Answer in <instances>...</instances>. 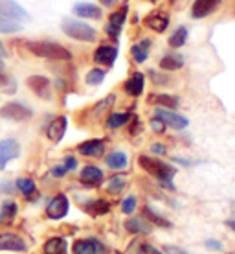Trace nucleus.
Segmentation results:
<instances>
[{"mask_svg": "<svg viewBox=\"0 0 235 254\" xmlns=\"http://www.w3.org/2000/svg\"><path fill=\"white\" fill-rule=\"evenodd\" d=\"M0 249L2 251H13V253H24L26 242L20 236L4 232V234H0Z\"/></svg>", "mask_w": 235, "mask_h": 254, "instance_id": "15", "label": "nucleus"}, {"mask_svg": "<svg viewBox=\"0 0 235 254\" xmlns=\"http://www.w3.org/2000/svg\"><path fill=\"white\" fill-rule=\"evenodd\" d=\"M154 116L164 122L165 127H171V129H177V131H182V129H186V127L189 126V120H188L186 116L177 115V113L171 111V109L158 107L156 111H154Z\"/></svg>", "mask_w": 235, "mask_h": 254, "instance_id": "5", "label": "nucleus"}, {"mask_svg": "<svg viewBox=\"0 0 235 254\" xmlns=\"http://www.w3.org/2000/svg\"><path fill=\"white\" fill-rule=\"evenodd\" d=\"M85 210L89 212L90 216H105V214H108V210H110V204L105 199H94V201L85 204Z\"/></svg>", "mask_w": 235, "mask_h": 254, "instance_id": "26", "label": "nucleus"}, {"mask_svg": "<svg viewBox=\"0 0 235 254\" xmlns=\"http://www.w3.org/2000/svg\"><path fill=\"white\" fill-rule=\"evenodd\" d=\"M123 89L127 92L129 96H133V98H138V96L143 92L145 89V74H141V72H133L131 77H129L125 85H123Z\"/></svg>", "mask_w": 235, "mask_h": 254, "instance_id": "16", "label": "nucleus"}, {"mask_svg": "<svg viewBox=\"0 0 235 254\" xmlns=\"http://www.w3.org/2000/svg\"><path fill=\"white\" fill-rule=\"evenodd\" d=\"M149 76H151V79H153L154 85H165V83L169 81V76H164V74L154 72V70H149Z\"/></svg>", "mask_w": 235, "mask_h": 254, "instance_id": "40", "label": "nucleus"}, {"mask_svg": "<svg viewBox=\"0 0 235 254\" xmlns=\"http://www.w3.org/2000/svg\"><path fill=\"white\" fill-rule=\"evenodd\" d=\"M125 20H127V6L120 7V9H116L114 13H110V17H108V22L105 26V32L107 35L110 37H118L121 32V28L125 24Z\"/></svg>", "mask_w": 235, "mask_h": 254, "instance_id": "10", "label": "nucleus"}, {"mask_svg": "<svg viewBox=\"0 0 235 254\" xmlns=\"http://www.w3.org/2000/svg\"><path fill=\"white\" fill-rule=\"evenodd\" d=\"M129 120H131V115L129 113H110L107 116V127L108 129H120V127L127 126Z\"/></svg>", "mask_w": 235, "mask_h": 254, "instance_id": "28", "label": "nucleus"}, {"mask_svg": "<svg viewBox=\"0 0 235 254\" xmlns=\"http://www.w3.org/2000/svg\"><path fill=\"white\" fill-rule=\"evenodd\" d=\"M226 227H228L230 230H234V232H235V219H230V221H226Z\"/></svg>", "mask_w": 235, "mask_h": 254, "instance_id": "50", "label": "nucleus"}, {"mask_svg": "<svg viewBox=\"0 0 235 254\" xmlns=\"http://www.w3.org/2000/svg\"><path fill=\"white\" fill-rule=\"evenodd\" d=\"M66 168H64L63 164L61 166H53V168H51V175H53V177H64V175H66Z\"/></svg>", "mask_w": 235, "mask_h": 254, "instance_id": "44", "label": "nucleus"}, {"mask_svg": "<svg viewBox=\"0 0 235 254\" xmlns=\"http://www.w3.org/2000/svg\"><path fill=\"white\" fill-rule=\"evenodd\" d=\"M103 6H107V7H114L116 4H118V0H99Z\"/></svg>", "mask_w": 235, "mask_h": 254, "instance_id": "48", "label": "nucleus"}, {"mask_svg": "<svg viewBox=\"0 0 235 254\" xmlns=\"http://www.w3.org/2000/svg\"><path fill=\"white\" fill-rule=\"evenodd\" d=\"M151 254H160V253H158V251H156L154 247H151Z\"/></svg>", "mask_w": 235, "mask_h": 254, "instance_id": "51", "label": "nucleus"}, {"mask_svg": "<svg viewBox=\"0 0 235 254\" xmlns=\"http://www.w3.org/2000/svg\"><path fill=\"white\" fill-rule=\"evenodd\" d=\"M28 50L37 58L50 59V61H72V58H74L66 46L59 45V43H51V41L28 43Z\"/></svg>", "mask_w": 235, "mask_h": 254, "instance_id": "2", "label": "nucleus"}, {"mask_svg": "<svg viewBox=\"0 0 235 254\" xmlns=\"http://www.w3.org/2000/svg\"><path fill=\"white\" fill-rule=\"evenodd\" d=\"M20 155V146L17 140L6 138L0 142V170H4L9 160L19 159Z\"/></svg>", "mask_w": 235, "mask_h": 254, "instance_id": "8", "label": "nucleus"}, {"mask_svg": "<svg viewBox=\"0 0 235 254\" xmlns=\"http://www.w3.org/2000/svg\"><path fill=\"white\" fill-rule=\"evenodd\" d=\"M223 0H195L193 7H191V15L193 19H206L208 15L215 13L221 6Z\"/></svg>", "mask_w": 235, "mask_h": 254, "instance_id": "12", "label": "nucleus"}, {"mask_svg": "<svg viewBox=\"0 0 235 254\" xmlns=\"http://www.w3.org/2000/svg\"><path fill=\"white\" fill-rule=\"evenodd\" d=\"M17 190L22 193V195H26V197H30V195H33L35 193V190H37V185L33 183V179H30V177H20V179H17Z\"/></svg>", "mask_w": 235, "mask_h": 254, "instance_id": "31", "label": "nucleus"}, {"mask_svg": "<svg viewBox=\"0 0 235 254\" xmlns=\"http://www.w3.org/2000/svg\"><path fill=\"white\" fill-rule=\"evenodd\" d=\"M151 223H147L143 217H133L125 221V230L133 232V234H149L151 232Z\"/></svg>", "mask_w": 235, "mask_h": 254, "instance_id": "23", "label": "nucleus"}, {"mask_svg": "<svg viewBox=\"0 0 235 254\" xmlns=\"http://www.w3.org/2000/svg\"><path fill=\"white\" fill-rule=\"evenodd\" d=\"M138 206V201H136V197L134 195H129L123 199V203H121V212L123 214H133L134 210Z\"/></svg>", "mask_w": 235, "mask_h": 254, "instance_id": "39", "label": "nucleus"}, {"mask_svg": "<svg viewBox=\"0 0 235 254\" xmlns=\"http://www.w3.org/2000/svg\"><path fill=\"white\" fill-rule=\"evenodd\" d=\"M138 129H141V124H140V120L138 118H134V122H133V129H131V134H134Z\"/></svg>", "mask_w": 235, "mask_h": 254, "instance_id": "47", "label": "nucleus"}, {"mask_svg": "<svg viewBox=\"0 0 235 254\" xmlns=\"http://www.w3.org/2000/svg\"><path fill=\"white\" fill-rule=\"evenodd\" d=\"M151 151H153L154 155H165V153H167V147H165L164 144H153V146H151Z\"/></svg>", "mask_w": 235, "mask_h": 254, "instance_id": "46", "label": "nucleus"}, {"mask_svg": "<svg viewBox=\"0 0 235 254\" xmlns=\"http://www.w3.org/2000/svg\"><path fill=\"white\" fill-rule=\"evenodd\" d=\"M28 87L39 96V98H43V100H50L51 98V81L48 79L46 76H30L28 77Z\"/></svg>", "mask_w": 235, "mask_h": 254, "instance_id": "9", "label": "nucleus"}, {"mask_svg": "<svg viewBox=\"0 0 235 254\" xmlns=\"http://www.w3.org/2000/svg\"><path fill=\"white\" fill-rule=\"evenodd\" d=\"M17 204L13 203V201H4L2 203V210H0V216L2 217H7V219H13V217L17 216Z\"/></svg>", "mask_w": 235, "mask_h": 254, "instance_id": "37", "label": "nucleus"}, {"mask_svg": "<svg viewBox=\"0 0 235 254\" xmlns=\"http://www.w3.org/2000/svg\"><path fill=\"white\" fill-rule=\"evenodd\" d=\"M33 116V111L20 102H9L0 109V118L9 122H28Z\"/></svg>", "mask_w": 235, "mask_h": 254, "instance_id": "4", "label": "nucleus"}, {"mask_svg": "<svg viewBox=\"0 0 235 254\" xmlns=\"http://www.w3.org/2000/svg\"><path fill=\"white\" fill-rule=\"evenodd\" d=\"M189 37V32H188V28L186 26H178L177 30L169 35V41H167V45L171 46V48H182L186 45V41Z\"/></svg>", "mask_w": 235, "mask_h": 254, "instance_id": "25", "label": "nucleus"}, {"mask_svg": "<svg viewBox=\"0 0 235 254\" xmlns=\"http://www.w3.org/2000/svg\"><path fill=\"white\" fill-rule=\"evenodd\" d=\"M7 56V50H6V46H4V43L0 41V58H6Z\"/></svg>", "mask_w": 235, "mask_h": 254, "instance_id": "49", "label": "nucleus"}, {"mask_svg": "<svg viewBox=\"0 0 235 254\" xmlns=\"http://www.w3.org/2000/svg\"><path fill=\"white\" fill-rule=\"evenodd\" d=\"M79 181L85 186H97L103 183V170H99L97 166H85L79 173Z\"/></svg>", "mask_w": 235, "mask_h": 254, "instance_id": "18", "label": "nucleus"}, {"mask_svg": "<svg viewBox=\"0 0 235 254\" xmlns=\"http://www.w3.org/2000/svg\"><path fill=\"white\" fill-rule=\"evenodd\" d=\"M103 79H105V70L103 68H92L87 74V77H85V81H87V85H90V87H95V85H101Z\"/></svg>", "mask_w": 235, "mask_h": 254, "instance_id": "35", "label": "nucleus"}, {"mask_svg": "<svg viewBox=\"0 0 235 254\" xmlns=\"http://www.w3.org/2000/svg\"><path fill=\"white\" fill-rule=\"evenodd\" d=\"M0 70H4V61H2V58H0Z\"/></svg>", "mask_w": 235, "mask_h": 254, "instance_id": "52", "label": "nucleus"}, {"mask_svg": "<svg viewBox=\"0 0 235 254\" xmlns=\"http://www.w3.org/2000/svg\"><path fill=\"white\" fill-rule=\"evenodd\" d=\"M20 30H22V24H20V22L0 15V33H17V32H20Z\"/></svg>", "mask_w": 235, "mask_h": 254, "instance_id": "34", "label": "nucleus"}, {"mask_svg": "<svg viewBox=\"0 0 235 254\" xmlns=\"http://www.w3.org/2000/svg\"><path fill=\"white\" fill-rule=\"evenodd\" d=\"M143 217H145V219H149L151 223H154V225H158V227L171 229V221H169V219H164V217L160 216V214L153 212V210L149 208V206H143Z\"/></svg>", "mask_w": 235, "mask_h": 254, "instance_id": "33", "label": "nucleus"}, {"mask_svg": "<svg viewBox=\"0 0 235 254\" xmlns=\"http://www.w3.org/2000/svg\"><path fill=\"white\" fill-rule=\"evenodd\" d=\"M147 2H156V0H147Z\"/></svg>", "mask_w": 235, "mask_h": 254, "instance_id": "53", "label": "nucleus"}, {"mask_svg": "<svg viewBox=\"0 0 235 254\" xmlns=\"http://www.w3.org/2000/svg\"><path fill=\"white\" fill-rule=\"evenodd\" d=\"M151 127H153V131H156V133H164L165 131V124L160 118H156V116L151 120Z\"/></svg>", "mask_w": 235, "mask_h": 254, "instance_id": "41", "label": "nucleus"}, {"mask_svg": "<svg viewBox=\"0 0 235 254\" xmlns=\"http://www.w3.org/2000/svg\"><path fill=\"white\" fill-rule=\"evenodd\" d=\"M66 127H68L66 116H55L50 122V126L46 127V136H48V140L53 142V144H59L63 140L64 133H66Z\"/></svg>", "mask_w": 235, "mask_h": 254, "instance_id": "11", "label": "nucleus"}, {"mask_svg": "<svg viewBox=\"0 0 235 254\" xmlns=\"http://www.w3.org/2000/svg\"><path fill=\"white\" fill-rule=\"evenodd\" d=\"M116 58H118V48L112 45L97 46L94 52V61L97 64H103V66H112Z\"/></svg>", "mask_w": 235, "mask_h": 254, "instance_id": "13", "label": "nucleus"}, {"mask_svg": "<svg viewBox=\"0 0 235 254\" xmlns=\"http://www.w3.org/2000/svg\"><path fill=\"white\" fill-rule=\"evenodd\" d=\"M70 203H68V197L64 193H57L55 197H51V201L46 206V214L50 219H63L68 214Z\"/></svg>", "mask_w": 235, "mask_h": 254, "instance_id": "6", "label": "nucleus"}, {"mask_svg": "<svg viewBox=\"0 0 235 254\" xmlns=\"http://www.w3.org/2000/svg\"><path fill=\"white\" fill-rule=\"evenodd\" d=\"M206 249L208 251H223V243L217 240H206Z\"/></svg>", "mask_w": 235, "mask_h": 254, "instance_id": "43", "label": "nucleus"}, {"mask_svg": "<svg viewBox=\"0 0 235 254\" xmlns=\"http://www.w3.org/2000/svg\"><path fill=\"white\" fill-rule=\"evenodd\" d=\"M149 103H154V105H158V107H164V109H177L180 105V100H178V96H173V94H151L149 96Z\"/></svg>", "mask_w": 235, "mask_h": 254, "instance_id": "22", "label": "nucleus"}, {"mask_svg": "<svg viewBox=\"0 0 235 254\" xmlns=\"http://www.w3.org/2000/svg\"><path fill=\"white\" fill-rule=\"evenodd\" d=\"M138 164H140L151 177L156 179L164 188L175 190V185H173V177L177 175V168H175V166L165 164L162 160L154 159V157H147V155H141L140 159H138Z\"/></svg>", "mask_w": 235, "mask_h": 254, "instance_id": "1", "label": "nucleus"}, {"mask_svg": "<svg viewBox=\"0 0 235 254\" xmlns=\"http://www.w3.org/2000/svg\"><path fill=\"white\" fill-rule=\"evenodd\" d=\"M145 26L149 30H153L156 33H162L167 30V26H169V17H165L164 13H151L149 17H145Z\"/></svg>", "mask_w": 235, "mask_h": 254, "instance_id": "20", "label": "nucleus"}, {"mask_svg": "<svg viewBox=\"0 0 235 254\" xmlns=\"http://www.w3.org/2000/svg\"><path fill=\"white\" fill-rule=\"evenodd\" d=\"M165 254H189V253H186L184 249H180V247H173V245H167V247H164Z\"/></svg>", "mask_w": 235, "mask_h": 254, "instance_id": "45", "label": "nucleus"}, {"mask_svg": "<svg viewBox=\"0 0 235 254\" xmlns=\"http://www.w3.org/2000/svg\"><path fill=\"white\" fill-rule=\"evenodd\" d=\"M105 162H107V166L110 170H123V168L127 166L129 159L123 151H112L107 159H105Z\"/></svg>", "mask_w": 235, "mask_h": 254, "instance_id": "27", "label": "nucleus"}, {"mask_svg": "<svg viewBox=\"0 0 235 254\" xmlns=\"http://www.w3.org/2000/svg\"><path fill=\"white\" fill-rule=\"evenodd\" d=\"M45 253L46 254H68L66 251V242L63 238H50L45 243Z\"/></svg>", "mask_w": 235, "mask_h": 254, "instance_id": "29", "label": "nucleus"}, {"mask_svg": "<svg viewBox=\"0 0 235 254\" xmlns=\"http://www.w3.org/2000/svg\"><path fill=\"white\" fill-rule=\"evenodd\" d=\"M125 186H127V179L121 177V175H114V177L108 179L107 183V191L108 193H121V191L125 190Z\"/></svg>", "mask_w": 235, "mask_h": 254, "instance_id": "32", "label": "nucleus"}, {"mask_svg": "<svg viewBox=\"0 0 235 254\" xmlns=\"http://www.w3.org/2000/svg\"><path fill=\"white\" fill-rule=\"evenodd\" d=\"M149 52H151V41L149 39H141L140 43H134L131 46V56H133L134 63H145L149 58Z\"/></svg>", "mask_w": 235, "mask_h": 254, "instance_id": "19", "label": "nucleus"}, {"mask_svg": "<svg viewBox=\"0 0 235 254\" xmlns=\"http://www.w3.org/2000/svg\"><path fill=\"white\" fill-rule=\"evenodd\" d=\"M0 92L6 94H15L17 92V81L9 74H4V70H0Z\"/></svg>", "mask_w": 235, "mask_h": 254, "instance_id": "30", "label": "nucleus"}, {"mask_svg": "<svg viewBox=\"0 0 235 254\" xmlns=\"http://www.w3.org/2000/svg\"><path fill=\"white\" fill-rule=\"evenodd\" d=\"M158 66L165 72H175V70H180L184 66V58L180 54H165L158 61Z\"/></svg>", "mask_w": 235, "mask_h": 254, "instance_id": "21", "label": "nucleus"}, {"mask_svg": "<svg viewBox=\"0 0 235 254\" xmlns=\"http://www.w3.org/2000/svg\"><path fill=\"white\" fill-rule=\"evenodd\" d=\"M114 102H116V96L114 94L105 96L101 102H97L94 107L90 109V116H92V118H99V116H103L105 113H107V111H110V109H112Z\"/></svg>", "mask_w": 235, "mask_h": 254, "instance_id": "24", "label": "nucleus"}, {"mask_svg": "<svg viewBox=\"0 0 235 254\" xmlns=\"http://www.w3.org/2000/svg\"><path fill=\"white\" fill-rule=\"evenodd\" d=\"M0 15H4L11 20H30V15L24 7L19 6L15 0H0Z\"/></svg>", "mask_w": 235, "mask_h": 254, "instance_id": "7", "label": "nucleus"}, {"mask_svg": "<svg viewBox=\"0 0 235 254\" xmlns=\"http://www.w3.org/2000/svg\"><path fill=\"white\" fill-rule=\"evenodd\" d=\"M61 30L70 39H76V41H81V43H94L97 39L95 28L77 19H63L61 20Z\"/></svg>", "mask_w": 235, "mask_h": 254, "instance_id": "3", "label": "nucleus"}, {"mask_svg": "<svg viewBox=\"0 0 235 254\" xmlns=\"http://www.w3.org/2000/svg\"><path fill=\"white\" fill-rule=\"evenodd\" d=\"M228 254H235V253H228Z\"/></svg>", "mask_w": 235, "mask_h": 254, "instance_id": "54", "label": "nucleus"}, {"mask_svg": "<svg viewBox=\"0 0 235 254\" xmlns=\"http://www.w3.org/2000/svg\"><path fill=\"white\" fill-rule=\"evenodd\" d=\"M77 151L81 153L83 157L97 159V157H101L103 153H105V144H103V140H99V138H92V140H87V142L79 144Z\"/></svg>", "mask_w": 235, "mask_h": 254, "instance_id": "17", "label": "nucleus"}, {"mask_svg": "<svg viewBox=\"0 0 235 254\" xmlns=\"http://www.w3.org/2000/svg\"><path fill=\"white\" fill-rule=\"evenodd\" d=\"M74 253L76 254H95L92 240H77L74 243Z\"/></svg>", "mask_w": 235, "mask_h": 254, "instance_id": "36", "label": "nucleus"}, {"mask_svg": "<svg viewBox=\"0 0 235 254\" xmlns=\"http://www.w3.org/2000/svg\"><path fill=\"white\" fill-rule=\"evenodd\" d=\"M127 254H151V247H149L147 243L133 242L127 247Z\"/></svg>", "mask_w": 235, "mask_h": 254, "instance_id": "38", "label": "nucleus"}, {"mask_svg": "<svg viewBox=\"0 0 235 254\" xmlns=\"http://www.w3.org/2000/svg\"><path fill=\"white\" fill-rule=\"evenodd\" d=\"M63 166L66 168V172H72V170H76L77 168V159L76 157H66L63 162Z\"/></svg>", "mask_w": 235, "mask_h": 254, "instance_id": "42", "label": "nucleus"}, {"mask_svg": "<svg viewBox=\"0 0 235 254\" xmlns=\"http://www.w3.org/2000/svg\"><path fill=\"white\" fill-rule=\"evenodd\" d=\"M74 15L81 17V19L99 20L103 17V9L95 4H90V2H79L74 6Z\"/></svg>", "mask_w": 235, "mask_h": 254, "instance_id": "14", "label": "nucleus"}]
</instances>
